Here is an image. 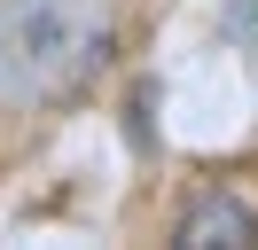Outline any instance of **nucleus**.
<instances>
[{"mask_svg": "<svg viewBox=\"0 0 258 250\" xmlns=\"http://www.w3.org/2000/svg\"><path fill=\"white\" fill-rule=\"evenodd\" d=\"M110 0H0V102H63L110 62Z\"/></svg>", "mask_w": 258, "mask_h": 250, "instance_id": "f257e3e1", "label": "nucleus"}, {"mask_svg": "<svg viewBox=\"0 0 258 250\" xmlns=\"http://www.w3.org/2000/svg\"><path fill=\"white\" fill-rule=\"evenodd\" d=\"M172 242H180V250H242V242H258V219H250V203H242V196L204 188V196L180 211Z\"/></svg>", "mask_w": 258, "mask_h": 250, "instance_id": "f03ea898", "label": "nucleus"}]
</instances>
